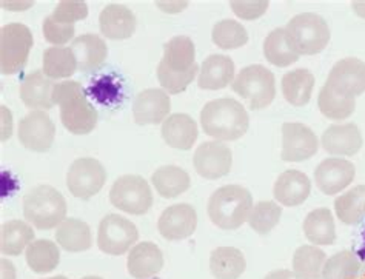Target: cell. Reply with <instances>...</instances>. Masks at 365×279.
<instances>
[{"instance_id": "obj_33", "label": "cell", "mask_w": 365, "mask_h": 279, "mask_svg": "<svg viewBox=\"0 0 365 279\" xmlns=\"http://www.w3.org/2000/svg\"><path fill=\"white\" fill-rule=\"evenodd\" d=\"M46 78L68 79L78 71V61L71 46H50L43 51V69Z\"/></svg>"}, {"instance_id": "obj_14", "label": "cell", "mask_w": 365, "mask_h": 279, "mask_svg": "<svg viewBox=\"0 0 365 279\" xmlns=\"http://www.w3.org/2000/svg\"><path fill=\"white\" fill-rule=\"evenodd\" d=\"M325 86L350 98L365 93V62L356 57H345L338 61L330 70Z\"/></svg>"}, {"instance_id": "obj_15", "label": "cell", "mask_w": 365, "mask_h": 279, "mask_svg": "<svg viewBox=\"0 0 365 279\" xmlns=\"http://www.w3.org/2000/svg\"><path fill=\"white\" fill-rule=\"evenodd\" d=\"M354 176H356V168L353 163L341 158L325 159L314 170L316 186L327 196L341 193L351 184Z\"/></svg>"}, {"instance_id": "obj_10", "label": "cell", "mask_w": 365, "mask_h": 279, "mask_svg": "<svg viewBox=\"0 0 365 279\" xmlns=\"http://www.w3.org/2000/svg\"><path fill=\"white\" fill-rule=\"evenodd\" d=\"M107 171L94 158L76 159L66 173V187L74 198L90 199L96 196L105 186Z\"/></svg>"}, {"instance_id": "obj_5", "label": "cell", "mask_w": 365, "mask_h": 279, "mask_svg": "<svg viewBox=\"0 0 365 279\" xmlns=\"http://www.w3.org/2000/svg\"><path fill=\"white\" fill-rule=\"evenodd\" d=\"M285 36L299 56H314L325 50L330 42V28L325 19L316 13L294 16L285 25Z\"/></svg>"}, {"instance_id": "obj_13", "label": "cell", "mask_w": 365, "mask_h": 279, "mask_svg": "<svg viewBox=\"0 0 365 279\" xmlns=\"http://www.w3.org/2000/svg\"><path fill=\"white\" fill-rule=\"evenodd\" d=\"M195 168L205 179H219L232 171L233 155L228 146L220 141L204 142L196 148Z\"/></svg>"}, {"instance_id": "obj_47", "label": "cell", "mask_w": 365, "mask_h": 279, "mask_svg": "<svg viewBox=\"0 0 365 279\" xmlns=\"http://www.w3.org/2000/svg\"><path fill=\"white\" fill-rule=\"evenodd\" d=\"M0 265H2V279H16V268L13 263L2 259Z\"/></svg>"}, {"instance_id": "obj_8", "label": "cell", "mask_w": 365, "mask_h": 279, "mask_svg": "<svg viewBox=\"0 0 365 279\" xmlns=\"http://www.w3.org/2000/svg\"><path fill=\"white\" fill-rule=\"evenodd\" d=\"M111 204L130 215H145L153 206V193L148 182L138 175H123L110 190Z\"/></svg>"}, {"instance_id": "obj_50", "label": "cell", "mask_w": 365, "mask_h": 279, "mask_svg": "<svg viewBox=\"0 0 365 279\" xmlns=\"http://www.w3.org/2000/svg\"><path fill=\"white\" fill-rule=\"evenodd\" d=\"M354 279H365V264L361 265L359 272H358V275H356V278H354Z\"/></svg>"}, {"instance_id": "obj_38", "label": "cell", "mask_w": 365, "mask_h": 279, "mask_svg": "<svg viewBox=\"0 0 365 279\" xmlns=\"http://www.w3.org/2000/svg\"><path fill=\"white\" fill-rule=\"evenodd\" d=\"M318 107L325 118L331 121L349 119L356 110V98L334 93L329 86H322L318 98Z\"/></svg>"}, {"instance_id": "obj_52", "label": "cell", "mask_w": 365, "mask_h": 279, "mask_svg": "<svg viewBox=\"0 0 365 279\" xmlns=\"http://www.w3.org/2000/svg\"><path fill=\"white\" fill-rule=\"evenodd\" d=\"M82 279H102V278H99V276H85Z\"/></svg>"}, {"instance_id": "obj_6", "label": "cell", "mask_w": 365, "mask_h": 279, "mask_svg": "<svg viewBox=\"0 0 365 279\" xmlns=\"http://www.w3.org/2000/svg\"><path fill=\"white\" fill-rule=\"evenodd\" d=\"M232 88L247 102L250 110H262L274 101V74L264 65H248L236 76Z\"/></svg>"}, {"instance_id": "obj_1", "label": "cell", "mask_w": 365, "mask_h": 279, "mask_svg": "<svg viewBox=\"0 0 365 279\" xmlns=\"http://www.w3.org/2000/svg\"><path fill=\"white\" fill-rule=\"evenodd\" d=\"M54 103L61 108L63 127L73 134H90L98 125V111L88 101L83 86L78 81L56 82Z\"/></svg>"}, {"instance_id": "obj_36", "label": "cell", "mask_w": 365, "mask_h": 279, "mask_svg": "<svg viewBox=\"0 0 365 279\" xmlns=\"http://www.w3.org/2000/svg\"><path fill=\"white\" fill-rule=\"evenodd\" d=\"M336 216L345 225L361 223L365 216V186L353 187L334 201Z\"/></svg>"}, {"instance_id": "obj_28", "label": "cell", "mask_w": 365, "mask_h": 279, "mask_svg": "<svg viewBox=\"0 0 365 279\" xmlns=\"http://www.w3.org/2000/svg\"><path fill=\"white\" fill-rule=\"evenodd\" d=\"M56 240L66 252L79 253L91 248L93 238L88 224L81 219L66 218L56 230Z\"/></svg>"}, {"instance_id": "obj_20", "label": "cell", "mask_w": 365, "mask_h": 279, "mask_svg": "<svg viewBox=\"0 0 365 279\" xmlns=\"http://www.w3.org/2000/svg\"><path fill=\"white\" fill-rule=\"evenodd\" d=\"M136 16L130 8L111 4L102 9L99 16V26L101 33L111 41H123L130 39V37L136 31Z\"/></svg>"}, {"instance_id": "obj_16", "label": "cell", "mask_w": 365, "mask_h": 279, "mask_svg": "<svg viewBox=\"0 0 365 279\" xmlns=\"http://www.w3.org/2000/svg\"><path fill=\"white\" fill-rule=\"evenodd\" d=\"M197 213L193 206L175 204L162 211L158 220V230L167 240L187 239L196 232Z\"/></svg>"}, {"instance_id": "obj_21", "label": "cell", "mask_w": 365, "mask_h": 279, "mask_svg": "<svg viewBox=\"0 0 365 279\" xmlns=\"http://www.w3.org/2000/svg\"><path fill=\"white\" fill-rule=\"evenodd\" d=\"M162 138L168 147L176 150H191L199 136L196 121L185 113H175L163 121Z\"/></svg>"}, {"instance_id": "obj_46", "label": "cell", "mask_w": 365, "mask_h": 279, "mask_svg": "<svg viewBox=\"0 0 365 279\" xmlns=\"http://www.w3.org/2000/svg\"><path fill=\"white\" fill-rule=\"evenodd\" d=\"M2 139L6 141L8 138H11V128H13V122H11V113L6 110V107H2Z\"/></svg>"}, {"instance_id": "obj_22", "label": "cell", "mask_w": 365, "mask_h": 279, "mask_svg": "<svg viewBox=\"0 0 365 279\" xmlns=\"http://www.w3.org/2000/svg\"><path fill=\"white\" fill-rule=\"evenodd\" d=\"M56 82L46 78L42 70L33 71L26 76L21 85V99L28 108L36 110H51L54 107V93Z\"/></svg>"}, {"instance_id": "obj_19", "label": "cell", "mask_w": 365, "mask_h": 279, "mask_svg": "<svg viewBox=\"0 0 365 279\" xmlns=\"http://www.w3.org/2000/svg\"><path fill=\"white\" fill-rule=\"evenodd\" d=\"M312 182L305 173L299 170H287L276 179L273 196L285 207H297L310 196Z\"/></svg>"}, {"instance_id": "obj_24", "label": "cell", "mask_w": 365, "mask_h": 279, "mask_svg": "<svg viewBox=\"0 0 365 279\" xmlns=\"http://www.w3.org/2000/svg\"><path fill=\"white\" fill-rule=\"evenodd\" d=\"M163 267V253L155 243H139L131 248L127 259L128 273L134 279L155 278Z\"/></svg>"}, {"instance_id": "obj_30", "label": "cell", "mask_w": 365, "mask_h": 279, "mask_svg": "<svg viewBox=\"0 0 365 279\" xmlns=\"http://www.w3.org/2000/svg\"><path fill=\"white\" fill-rule=\"evenodd\" d=\"M282 94L288 103L293 107H304L310 102L313 88H314V76L309 70L297 69L288 71L282 78Z\"/></svg>"}, {"instance_id": "obj_2", "label": "cell", "mask_w": 365, "mask_h": 279, "mask_svg": "<svg viewBox=\"0 0 365 279\" xmlns=\"http://www.w3.org/2000/svg\"><path fill=\"white\" fill-rule=\"evenodd\" d=\"M200 125L216 141H237L248 131L250 118L241 102L222 98L205 103L200 111Z\"/></svg>"}, {"instance_id": "obj_42", "label": "cell", "mask_w": 365, "mask_h": 279, "mask_svg": "<svg viewBox=\"0 0 365 279\" xmlns=\"http://www.w3.org/2000/svg\"><path fill=\"white\" fill-rule=\"evenodd\" d=\"M54 22L62 25H74L88 17V5L82 0H62L50 14Z\"/></svg>"}, {"instance_id": "obj_31", "label": "cell", "mask_w": 365, "mask_h": 279, "mask_svg": "<svg viewBox=\"0 0 365 279\" xmlns=\"http://www.w3.org/2000/svg\"><path fill=\"white\" fill-rule=\"evenodd\" d=\"M151 184L155 186L162 198L173 199L185 193L191 186V179L184 168L176 166H163L153 173Z\"/></svg>"}, {"instance_id": "obj_26", "label": "cell", "mask_w": 365, "mask_h": 279, "mask_svg": "<svg viewBox=\"0 0 365 279\" xmlns=\"http://www.w3.org/2000/svg\"><path fill=\"white\" fill-rule=\"evenodd\" d=\"M196 65V48L187 36H176L163 45V56L158 66L171 73H187Z\"/></svg>"}, {"instance_id": "obj_39", "label": "cell", "mask_w": 365, "mask_h": 279, "mask_svg": "<svg viewBox=\"0 0 365 279\" xmlns=\"http://www.w3.org/2000/svg\"><path fill=\"white\" fill-rule=\"evenodd\" d=\"M359 258L350 250L333 255L327 259L322 270V279H354L361 268Z\"/></svg>"}, {"instance_id": "obj_51", "label": "cell", "mask_w": 365, "mask_h": 279, "mask_svg": "<svg viewBox=\"0 0 365 279\" xmlns=\"http://www.w3.org/2000/svg\"><path fill=\"white\" fill-rule=\"evenodd\" d=\"M48 279H68V278H65V276L59 275V276H54V278H48Z\"/></svg>"}, {"instance_id": "obj_43", "label": "cell", "mask_w": 365, "mask_h": 279, "mask_svg": "<svg viewBox=\"0 0 365 279\" xmlns=\"http://www.w3.org/2000/svg\"><path fill=\"white\" fill-rule=\"evenodd\" d=\"M200 66L196 64L193 69L187 73H171L158 66V79L162 88L170 94H179L188 88V85L195 81Z\"/></svg>"}, {"instance_id": "obj_23", "label": "cell", "mask_w": 365, "mask_h": 279, "mask_svg": "<svg viewBox=\"0 0 365 279\" xmlns=\"http://www.w3.org/2000/svg\"><path fill=\"white\" fill-rule=\"evenodd\" d=\"M71 50L78 61L81 73H94L105 64L108 57V46L98 34H83L76 37Z\"/></svg>"}, {"instance_id": "obj_32", "label": "cell", "mask_w": 365, "mask_h": 279, "mask_svg": "<svg viewBox=\"0 0 365 279\" xmlns=\"http://www.w3.org/2000/svg\"><path fill=\"white\" fill-rule=\"evenodd\" d=\"M34 239L33 227L21 219H13L0 228V250L4 255L19 256Z\"/></svg>"}, {"instance_id": "obj_27", "label": "cell", "mask_w": 365, "mask_h": 279, "mask_svg": "<svg viewBox=\"0 0 365 279\" xmlns=\"http://www.w3.org/2000/svg\"><path fill=\"white\" fill-rule=\"evenodd\" d=\"M245 268V256L236 247H217L211 252L210 270L216 279H239Z\"/></svg>"}, {"instance_id": "obj_25", "label": "cell", "mask_w": 365, "mask_h": 279, "mask_svg": "<svg viewBox=\"0 0 365 279\" xmlns=\"http://www.w3.org/2000/svg\"><path fill=\"white\" fill-rule=\"evenodd\" d=\"M235 81V62L232 57L211 54L200 65L197 85L202 90H222Z\"/></svg>"}, {"instance_id": "obj_12", "label": "cell", "mask_w": 365, "mask_h": 279, "mask_svg": "<svg viewBox=\"0 0 365 279\" xmlns=\"http://www.w3.org/2000/svg\"><path fill=\"white\" fill-rule=\"evenodd\" d=\"M319 148L314 131L299 122L282 125V161L304 162L316 155Z\"/></svg>"}, {"instance_id": "obj_40", "label": "cell", "mask_w": 365, "mask_h": 279, "mask_svg": "<svg viewBox=\"0 0 365 279\" xmlns=\"http://www.w3.org/2000/svg\"><path fill=\"white\" fill-rule=\"evenodd\" d=\"M211 39L222 50H236V48L247 45L248 33L242 24L225 19L213 26Z\"/></svg>"}, {"instance_id": "obj_48", "label": "cell", "mask_w": 365, "mask_h": 279, "mask_svg": "<svg viewBox=\"0 0 365 279\" xmlns=\"http://www.w3.org/2000/svg\"><path fill=\"white\" fill-rule=\"evenodd\" d=\"M264 279H297L292 270H273Z\"/></svg>"}, {"instance_id": "obj_3", "label": "cell", "mask_w": 365, "mask_h": 279, "mask_svg": "<svg viewBox=\"0 0 365 279\" xmlns=\"http://www.w3.org/2000/svg\"><path fill=\"white\" fill-rule=\"evenodd\" d=\"M253 196L242 186H224L208 199V218L222 230H236L245 224L253 210Z\"/></svg>"}, {"instance_id": "obj_29", "label": "cell", "mask_w": 365, "mask_h": 279, "mask_svg": "<svg viewBox=\"0 0 365 279\" xmlns=\"http://www.w3.org/2000/svg\"><path fill=\"white\" fill-rule=\"evenodd\" d=\"M305 238L313 245H331L336 240V227L331 211L325 207L316 208L304 220Z\"/></svg>"}, {"instance_id": "obj_11", "label": "cell", "mask_w": 365, "mask_h": 279, "mask_svg": "<svg viewBox=\"0 0 365 279\" xmlns=\"http://www.w3.org/2000/svg\"><path fill=\"white\" fill-rule=\"evenodd\" d=\"M56 125L42 110L28 113L19 123V141L28 150L45 153L53 147Z\"/></svg>"}, {"instance_id": "obj_45", "label": "cell", "mask_w": 365, "mask_h": 279, "mask_svg": "<svg viewBox=\"0 0 365 279\" xmlns=\"http://www.w3.org/2000/svg\"><path fill=\"white\" fill-rule=\"evenodd\" d=\"M230 6L237 17L244 19V21H255V19H259L267 13L270 4L267 0H248V2L247 0H232Z\"/></svg>"}, {"instance_id": "obj_9", "label": "cell", "mask_w": 365, "mask_h": 279, "mask_svg": "<svg viewBox=\"0 0 365 279\" xmlns=\"http://www.w3.org/2000/svg\"><path fill=\"white\" fill-rule=\"evenodd\" d=\"M138 227L130 219L111 213L101 220L98 230V247L101 252L120 256L127 253L131 245L138 243Z\"/></svg>"}, {"instance_id": "obj_35", "label": "cell", "mask_w": 365, "mask_h": 279, "mask_svg": "<svg viewBox=\"0 0 365 279\" xmlns=\"http://www.w3.org/2000/svg\"><path fill=\"white\" fill-rule=\"evenodd\" d=\"M327 255L316 245H301L293 255V273L297 279H322Z\"/></svg>"}, {"instance_id": "obj_17", "label": "cell", "mask_w": 365, "mask_h": 279, "mask_svg": "<svg viewBox=\"0 0 365 279\" xmlns=\"http://www.w3.org/2000/svg\"><path fill=\"white\" fill-rule=\"evenodd\" d=\"M171 111V99L165 90L148 88L140 91L133 102V118L138 125L163 123Z\"/></svg>"}, {"instance_id": "obj_34", "label": "cell", "mask_w": 365, "mask_h": 279, "mask_svg": "<svg viewBox=\"0 0 365 279\" xmlns=\"http://www.w3.org/2000/svg\"><path fill=\"white\" fill-rule=\"evenodd\" d=\"M26 264L34 273L45 275L53 272L61 263V252L56 243L48 239H37L26 248Z\"/></svg>"}, {"instance_id": "obj_37", "label": "cell", "mask_w": 365, "mask_h": 279, "mask_svg": "<svg viewBox=\"0 0 365 279\" xmlns=\"http://www.w3.org/2000/svg\"><path fill=\"white\" fill-rule=\"evenodd\" d=\"M264 56L268 62L274 66H279V69H285V66H290L299 61V54L293 50L287 41L284 28H276L267 36L264 42Z\"/></svg>"}, {"instance_id": "obj_4", "label": "cell", "mask_w": 365, "mask_h": 279, "mask_svg": "<svg viewBox=\"0 0 365 279\" xmlns=\"http://www.w3.org/2000/svg\"><path fill=\"white\" fill-rule=\"evenodd\" d=\"M24 218L39 230L59 227L66 219V201L51 186H37L24 196Z\"/></svg>"}, {"instance_id": "obj_49", "label": "cell", "mask_w": 365, "mask_h": 279, "mask_svg": "<svg viewBox=\"0 0 365 279\" xmlns=\"http://www.w3.org/2000/svg\"><path fill=\"white\" fill-rule=\"evenodd\" d=\"M351 8L359 17L365 19V2L364 0H354V2H351Z\"/></svg>"}, {"instance_id": "obj_53", "label": "cell", "mask_w": 365, "mask_h": 279, "mask_svg": "<svg viewBox=\"0 0 365 279\" xmlns=\"http://www.w3.org/2000/svg\"><path fill=\"white\" fill-rule=\"evenodd\" d=\"M151 279H159V278H156V276H155V278H151Z\"/></svg>"}, {"instance_id": "obj_41", "label": "cell", "mask_w": 365, "mask_h": 279, "mask_svg": "<svg viewBox=\"0 0 365 279\" xmlns=\"http://www.w3.org/2000/svg\"><path fill=\"white\" fill-rule=\"evenodd\" d=\"M282 216V208L273 201H261L253 207L247 223L256 233L268 235L279 224Z\"/></svg>"}, {"instance_id": "obj_44", "label": "cell", "mask_w": 365, "mask_h": 279, "mask_svg": "<svg viewBox=\"0 0 365 279\" xmlns=\"http://www.w3.org/2000/svg\"><path fill=\"white\" fill-rule=\"evenodd\" d=\"M42 30H43L45 41L53 44L54 46H62L65 44H68L73 39L74 33H76L74 25L57 24V22L53 21L50 16H48L43 21Z\"/></svg>"}, {"instance_id": "obj_7", "label": "cell", "mask_w": 365, "mask_h": 279, "mask_svg": "<svg viewBox=\"0 0 365 279\" xmlns=\"http://www.w3.org/2000/svg\"><path fill=\"white\" fill-rule=\"evenodd\" d=\"M33 48V33L24 24H8L0 30V70L16 74L24 70Z\"/></svg>"}, {"instance_id": "obj_18", "label": "cell", "mask_w": 365, "mask_h": 279, "mask_svg": "<svg viewBox=\"0 0 365 279\" xmlns=\"http://www.w3.org/2000/svg\"><path fill=\"white\" fill-rule=\"evenodd\" d=\"M322 148L333 156H353L362 148V134L356 123L331 125L322 134Z\"/></svg>"}]
</instances>
